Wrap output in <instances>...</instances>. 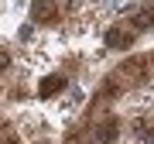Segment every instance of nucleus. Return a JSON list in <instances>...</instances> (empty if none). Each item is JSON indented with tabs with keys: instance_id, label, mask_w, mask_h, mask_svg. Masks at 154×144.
I'll list each match as a JSON object with an SVG mask.
<instances>
[{
	"instance_id": "f03ea898",
	"label": "nucleus",
	"mask_w": 154,
	"mask_h": 144,
	"mask_svg": "<svg viewBox=\"0 0 154 144\" xmlns=\"http://www.w3.org/2000/svg\"><path fill=\"white\" fill-rule=\"evenodd\" d=\"M116 144H137V141H130V137H120V141H116Z\"/></svg>"
},
{
	"instance_id": "f257e3e1",
	"label": "nucleus",
	"mask_w": 154,
	"mask_h": 144,
	"mask_svg": "<svg viewBox=\"0 0 154 144\" xmlns=\"http://www.w3.org/2000/svg\"><path fill=\"white\" fill-rule=\"evenodd\" d=\"M69 83H72L69 72H62V69H51V72H45V76H38L34 79V103L48 110V106L69 89Z\"/></svg>"
}]
</instances>
